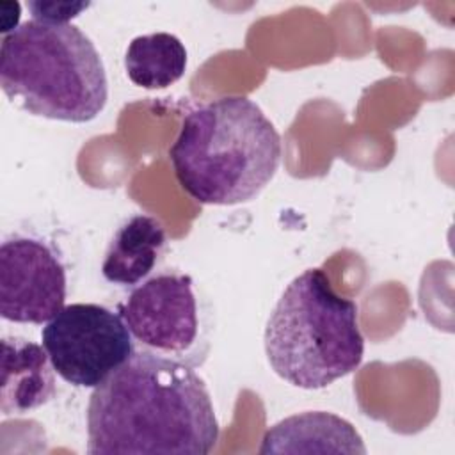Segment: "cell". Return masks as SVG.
<instances>
[{"label":"cell","mask_w":455,"mask_h":455,"mask_svg":"<svg viewBox=\"0 0 455 455\" xmlns=\"http://www.w3.org/2000/svg\"><path fill=\"white\" fill-rule=\"evenodd\" d=\"M219 432L210 391L192 364L146 348L89 396V455H206Z\"/></svg>","instance_id":"cell-1"},{"label":"cell","mask_w":455,"mask_h":455,"mask_svg":"<svg viewBox=\"0 0 455 455\" xmlns=\"http://www.w3.org/2000/svg\"><path fill=\"white\" fill-rule=\"evenodd\" d=\"M281 137L249 98L226 96L190 110L169 148L180 187L197 203L252 201L275 176Z\"/></svg>","instance_id":"cell-2"},{"label":"cell","mask_w":455,"mask_h":455,"mask_svg":"<svg viewBox=\"0 0 455 455\" xmlns=\"http://www.w3.org/2000/svg\"><path fill=\"white\" fill-rule=\"evenodd\" d=\"M0 85L18 108L66 123L92 121L108 100L101 55L71 23L30 20L4 36Z\"/></svg>","instance_id":"cell-3"},{"label":"cell","mask_w":455,"mask_h":455,"mask_svg":"<svg viewBox=\"0 0 455 455\" xmlns=\"http://www.w3.org/2000/svg\"><path fill=\"white\" fill-rule=\"evenodd\" d=\"M263 345L277 377L300 389L327 387L363 363L357 304L339 295L322 268H307L277 299Z\"/></svg>","instance_id":"cell-4"},{"label":"cell","mask_w":455,"mask_h":455,"mask_svg":"<svg viewBox=\"0 0 455 455\" xmlns=\"http://www.w3.org/2000/svg\"><path fill=\"white\" fill-rule=\"evenodd\" d=\"M41 345L55 373L76 387H96L133 354L121 315L92 302L64 306L43 327Z\"/></svg>","instance_id":"cell-5"},{"label":"cell","mask_w":455,"mask_h":455,"mask_svg":"<svg viewBox=\"0 0 455 455\" xmlns=\"http://www.w3.org/2000/svg\"><path fill=\"white\" fill-rule=\"evenodd\" d=\"M117 313L142 348L188 364L197 354L201 318L190 275L164 272L146 279L117 304Z\"/></svg>","instance_id":"cell-6"},{"label":"cell","mask_w":455,"mask_h":455,"mask_svg":"<svg viewBox=\"0 0 455 455\" xmlns=\"http://www.w3.org/2000/svg\"><path fill=\"white\" fill-rule=\"evenodd\" d=\"M66 268L44 242L14 236L0 247V315L14 323L52 320L66 300Z\"/></svg>","instance_id":"cell-7"},{"label":"cell","mask_w":455,"mask_h":455,"mask_svg":"<svg viewBox=\"0 0 455 455\" xmlns=\"http://www.w3.org/2000/svg\"><path fill=\"white\" fill-rule=\"evenodd\" d=\"M55 395V370L43 345L23 338L2 339L0 411L4 416L25 414Z\"/></svg>","instance_id":"cell-8"},{"label":"cell","mask_w":455,"mask_h":455,"mask_svg":"<svg viewBox=\"0 0 455 455\" xmlns=\"http://www.w3.org/2000/svg\"><path fill=\"white\" fill-rule=\"evenodd\" d=\"M270 453H347L364 455L366 446L355 427L327 411L291 414L272 425L258 450Z\"/></svg>","instance_id":"cell-9"},{"label":"cell","mask_w":455,"mask_h":455,"mask_svg":"<svg viewBox=\"0 0 455 455\" xmlns=\"http://www.w3.org/2000/svg\"><path fill=\"white\" fill-rule=\"evenodd\" d=\"M165 240L160 220L146 213L132 215L117 228L107 247L101 263L103 277L114 284H139L155 268Z\"/></svg>","instance_id":"cell-10"},{"label":"cell","mask_w":455,"mask_h":455,"mask_svg":"<svg viewBox=\"0 0 455 455\" xmlns=\"http://www.w3.org/2000/svg\"><path fill=\"white\" fill-rule=\"evenodd\" d=\"M126 76L142 89H165L187 69V48L169 32L137 36L124 52Z\"/></svg>","instance_id":"cell-11"},{"label":"cell","mask_w":455,"mask_h":455,"mask_svg":"<svg viewBox=\"0 0 455 455\" xmlns=\"http://www.w3.org/2000/svg\"><path fill=\"white\" fill-rule=\"evenodd\" d=\"M89 2H28L34 20L48 21V23H69L71 18H76L82 11H85Z\"/></svg>","instance_id":"cell-12"},{"label":"cell","mask_w":455,"mask_h":455,"mask_svg":"<svg viewBox=\"0 0 455 455\" xmlns=\"http://www.w3.org/2000/svg\"><path fill=\"white\" fill-rule=\"evenodd\" d=\"M20 9L21 7L18 2H2L0 4V12H2V28L0 30L4 36L11 34L12 30H16L20 27L18 25L20 14H21Z\"/></svg>","instance_id":"cell-13"}]
</instances>
